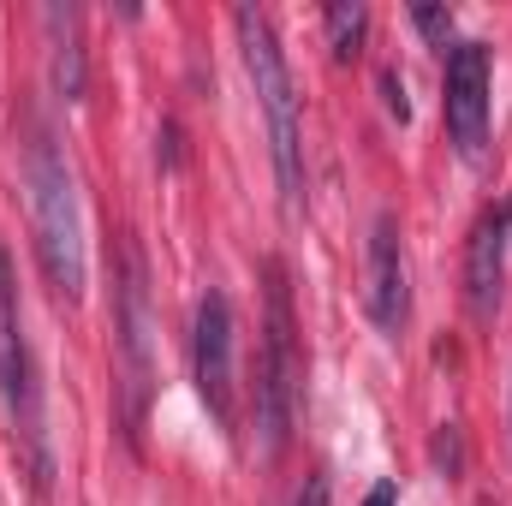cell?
<instances>
[{
  "label": "cell",
  "instance_id": "9",
  "mask_svg": "<svg viewBox=\"0 0 512 506\" xmlns=\"http://www.w3.org/2000/svg\"><path fill=\"white\" fill-rule=\"evenodd\" d=\"M507 262H512V203H501L471 227V245H465V304H471L477 322H495L501 292H507Z\"/></svg>",
  "mask_w": 512,
  "mask_h": 506
},
{
  "label": "cell",
  "instance_id": "15",
  "mask_svg": "<svg viewBox=\"0 0 512 506\" xmlns=\"http://www.w3.org/2000/svg\"><path fill=\"white\" fill-rule=\"evenodd\" d=\"M382 90H387V108H393V120H411V102H405V84H399L393 72L382 78Z\"/></svg>",
  "mask_w": 512,
  "mask_h": 506
},
{
  "label": "cell",
  "instance_id": "16",
  "mask_svg": "<svg viewBox=\"0 0 512 506\" xmlns=\"http://www.w3.org/2000/svg\"><path fill=\"white\" fill-rule=\"evenodd\" d=\"M364 506H399V489H393V483H376V489H370V495H364Z\"/></svg>",
  "mask_w": 512,
  "mask_h": 506
},
{
  "label": "cell",
  "instance_id": "14",
  "mask_svg": "<svg viewBox=\"0 0 512 506\" xmlns=\"http://www.w3.org/2000/svg\"><path fill=\"white\" fill-rule=\"evenodd\" d=\"M292 506H328V477L316 471V477H304V489H298V501Z\"/></svg>",
  "mask_w": 512,
  "mask_h": 506
},
{
  "label": "cell",
  "instance_id": "10",
  "mask_svg": "<svg viewBox=\"0 0 512 506\" xmlns=\"http://www.w3.org/2000/svg\"><path fill=\"white\" fill-rule=\"evenodd\" d=\"M42 30H48V78H54V96L72 108L84 96V78H90L84 36H78V12L72 6H48L42 12Z\"/></svg>",
  "mask_w": 512,
  "mask_h": 506
},
{
  "label": "cell",
  "instance_id": "1",
  "mask_svg": "<svg viewBox=\"0 0 512 506\" xmlns=\"http://www.w3.org/2000/svg\"><path fill=\"white\" fill-rule=\"evenodd\" d=\"M24 203H30V239L42 280L54 286V298L78 304L84 298V221H78V191H72V167L54 143V131L42 120L24 126Z\"/></svg>",
  "mask_w": 512,
  "mask_h": 506
},
{
  "label": "cell",
  "instance_id": "11",
  "mask_svg": "<svg viewBox=\"0 0 512 506\" xmlns=\"http://www.w3.org/2000/svg\"><path fill=\"white\" fill-rule=\"evenodd\" d=\"M322 24H328L334 60H358V54H364V42H370V6H364V0H334V6L322 12Z\"/></svg>",
  "mask_w": 512,
  "mask_h": 506
},
{
  "label": "cell",
  "instance_id": "5",
  "mask_svg": "<svg viewBox=\"0 0 512 506\" xmlns=\"http://www.w3.org/2000/svg\"><path fill=\"white\" fill-rule=\"evenodd\" d=\"M0 399L30 447V483L48 489V441H42V393H36V364L24 340V304H18V268L0 245Z\"/></svg>",
  "mask_w": 512,
  "mask_h": 506
},
{
  "label": "cell",
  "instance_id": "6",
  "mask_svg": "<svg viewBox=\"0 0 512 506\" xmlns=\"http://www.w3.org/2000/svg\"><path fill=\"white\" fill-rule=\"evenodd\" d=\"M233 346H239V316L233 298L221 286H209L197 298V322H191V381L203 411L215 417V429H233L239 411V381H233Z\"/></svg>",
  "mask_w": 512,
  "mask_h": 506
},
{
  "label": "cell",
  "instance_id": "8",
  "mask_svg": "<svg viewBox=\"0 0 512 506\" xmlns=\"http://www.w3.org/2000/svg\"><path fill=\"white\" fill-rule=\"evenodd\" d=\"M364 310L387 340L405 334L411 322V274H405V239H399V215L382 209L370 221V251H364Z\"/></svg>",
  "mask_w": 512,
  "mask_h": 506
},
{
  "label": "cell",
  "instance_id": "12",
  "mask_svg": "<svg viewBox=\"0 0 512 506\" xmlns=\"http://www.w3.org/2000/svg\"><path fill=\"white\" fill-rule=\"evenodd\" d=\"M411 24H417L435 48H447V42H453V12H447V6H411Z\"/></svg>",
  "mask_w": 512,
  "mask_h": 506
},
{
  "label": "cell",
  "instance_id": "4",
  "mask_svg": "<svg viewBox=\"0 0 512 506\" xmlns=\"http://www.w3.org/2000/svg\"><path fill=\"white\" fill-rule=\"evenodd\" d=\"M114 358H120V429L131 453H143L155 399V310H149V268L131 233L114 251Z\"/></svg>",
  "mask_w": 512,
  "mask_h": 506
},
{
  "label": "cell",
  "instance_id": "2",
  "mask_svg": "<svg viewBox=\"0 0 512 506\" xmlns=\"http://www.w3.org/2000/svg\"><path fill=\"white\" fill-rule=\"evenodd\" d=\"M233 30H239V54H245V72H251V84H256V108H262V126H268L280 209L304 215V126H298V84H292L286 48H280L274 18L262 6H239Z\"/></svg>",
  "mask_w": 512,
  "mask_h": 506
},
{
  "label": "cell",
  "instance_id": "7",
  "mask_svg": "<svg viewBox=\"0 0 512 506\" xmlns=\"http://www.w3.org/2000/svg\"><path fill=\"white\" fill-rule=\"evenodd\" d=\"M489 96H495L489 42H453L447 66H441V120L465 161H483V149H489Z\"/></svg>",
  "mask_w": 512,
  "mask_h": 506
},
{
  "label": "cell",
  "instance_id": "13",
  "mask_svg": "<svg viewBox=\"0 0 512 506\" xmlns=\"http://www.w3.org/2000/svg\"><path fill=\"white\" fill-rule=\"evenodd\" d=\"M435 465H441L447 477H459V471H465V441H459V423H441V435H435Z\"/></svg>",
  "mask_w": 512,
  "mask_h": 506
},
{
  "label": "cell",
  "instance_id": "3",
  "mask_svg": "<svg viewBox=\"0 0 512 506\" xmlns=\"http://www.w3.org/2000/svg\"><path fill=\"white\" fill-rule=\"evenodd\" d=\"M298 310H292V274L280 256H262V352H256V441L268 459L286 453L298 423Z\"/></svg>",
  "mask_w": 512,
  "mask_h": 506
}]
</instances>
